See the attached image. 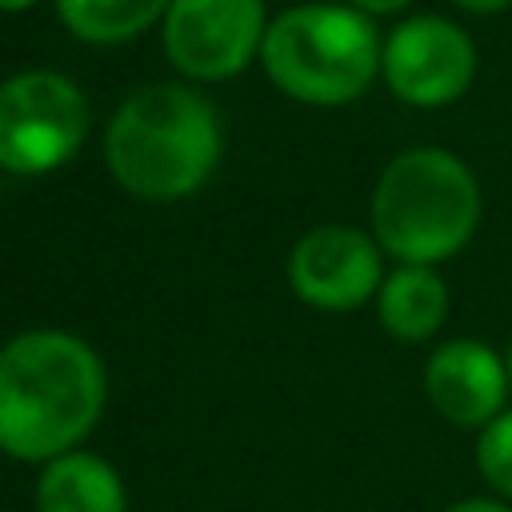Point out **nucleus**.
Returning <instances> with one entry per match:
<instances>
[{
    "label": "nucleus",
    "mask_w": 512,
    "mask_h": 512,
    "mask_svg": "<svg viewBox=\"0 0 512 512\" xmlns=\"http://www.w3.org/2000/svg\"><path fill=\"white\" fill-rule=\"evenodd\" d=\"M108 396L100 352L60 328H32L0 348V452L48 464L84 444Z\"/></svg>",
    "instance_id": "f257e3e1"
},
{
    "label": "nucleus",
    "mask_w": 512,
    "mask_h": 512,
    "mask_svg": "<svg viewBox=\"0 0 512 512\" xmlns=\"http://www.w3.org/2000/svg\"><path fill=\"white\" fill-rule=\"evenodd\" d=\"M220 152L224 132L212 100L176 80L136 88L104 128V164L140 200L168 204L200 192Z\"/></svg>",
    "instance_id": "f03ea898"
},
{
    "label": "nucleus",
    "mask_w": 512,
    "mask_h": 512,
    "mask_svg": "<svg viewBox=\"0 0 512 512\" xmlns=\"http://www.w3.org/2000/svg\"><path fill=\"white\" fill-rule=\"evenodd\" d=\"M372 236L396 264H444L480 228L484 196L464 156L440 144L396 152L372 188Z\"/></svg>",
    "instance_id": "7ed1b4c3"
},
{
    "label": "nucleus",
    "mask_w": 512,
    "mask_h": 512,
    "mask_svg": "<svg viewBox=\"0 0 512 512\" xmlns=\"http://www.w3.org/2000/svg\"><path fill=\"white\" fill-rule=\"evenodd\" d=\"M384 36L348 0H304L268 20L260 68L288 100L340 108L380 80Z\"/></svg>",
    "instance_id": "20e7f679"
},
{
    "label": "nucleus",
    "mask_w": 512,
    "mask_h": 512,
    "mask_svg": "<svg viewBox=\"0 0 512 512\" xmlns=\"http://www.w3.org/2000/svg\"><path fill=\"white\" fill-rule=\"evenodd\" d=\"M88 140V100L56 68H24L0 80V172L48 176Z\"/></svg>",
    "instance_id": "39448f33"
},
{
    "label": "nucleus",
    "mask_w": 512,
    "mask_h": 512,
    "mask_svg": "<svg viewBox=\"0 0 512 512\" xmlns=\"http://www.w3.org/2000/svg\"><path fill=\"white\" fill-rule=\"evenodd\" d=\"M480 56L472 32L440 12H416L388 28L380 52L384 88L408 108H448L476 80Z\"/></svg>",
    "instance_id": "423d86ee"
},
{
    "label": "nucleus",
    "mask_w": 512,
    "mask_h": 512,
    "mask_svg": "<svg viewBox=\"0 0 512 512\" xmlns=\"http://www.w3.org/2000/svg\"><path fill=\"white\" fill-rule=\"evenodd\" d=\"M268 20L264 0H172L160 20V44L184 80L220 84L260 60Z\"/></svg>",
    "instance_id": "0eeeda50"
},
{
    "label": "nucleus",
    "mask_w": 512,
    "mask_h": 512,
    "mask_svg": "<svg viewBox=\"0 0 512 512\" xmlns=\"http://www.w3.org/2000/svg\"><path fill=\"white\" fill-rule=\"evenodd\" d=\"M292 292L320 312H352L376 300L384 284V248L352 224H320L304 232L288 256Z\"/></svg>",
    "instance_id": "6e6552de"
},
{
    "label": "nucleus",
    "mask_w": 512,
    "mask_h": 512,
    "mask_svg": "<svg viewBox=\"0 0 512 512\" xmlns=\"http://www.w3.org/2000/svg\"><path fill=\"white\" fill-rule=\"evenodd\" d=\"M424 396L452 428L480 432L504 412L512 396L504 352L472 336L444 340L424 360Z\"/></svg>",
    "instance_id": "1a4fd4ad"
},
{
    "label": "nucleus",
    "mask_w": 512,
    "mask_h": 512,
    "mask_svg": "<svg viewBox=\"0 0 512 512\" xmlns=\"http://www.w3.org/2000/svg\"><path fill=\"white\" fill-rule=\"evenodd\" d=\"M380 328L392 340H432L448 320V284L432 264H396L376 292Z\"/></svg>",
    "instance_id": "9d476101"
},
{
    "label": "nucleus",
    "mask_w": 512,
    "mask_h": 512,
    "mask_svg": "<svg viewBox=\"0 0 512 512\" xmlns=\"http://www.w3.org/2000/svg\"><path fill=\"white\" fill-rule=\"evenodd\" d=\"M36 512H128L120 472L96 452H64L36 480Z\"/></svg>",
    "instance_id": "9b49d317"
},
{
    "label": "nucleus",
    "mask_w": 512,
    "mask_h": 512,
    "mask_svg": "<svg viewBox=\"0 0 512 512\" xmlns=\"http://www.w3.org/2000/svg\"><path fill=\"white\" fill-rule=\"evenodd\" d=\"M172 0H52L56 20L84 44L116 48L164 20Z\"/></svg>",
    "instance_id": "f8f14e48"
},
{
    "label": "nucleus",
    "mask_w": 512,
    "mask_h": 512,
    "mask_svg": "<svg viewBox=\"0 0 512 512\" xmlns=\"http://www.w3.org/2000/svg\"><path fill=\"white\" fill-rule=\"evenodd\" d=\"M476 472L500 500L512 504V408L476 432Z\"/></svg>",
    "instance_id": "ddd939ff"
},
{
    "label": "nucleus",
    "mask_w": 512,
    "mask_h": 512,
    "mask_svg": "<svg viewBox=\"0 0 512 512\" xmlns=\"http://www.w3.org/2000/svg\"><path fill=\"white\" fill-rule=\"evenodd\" d=\"M440 512H512V504L500 500V496H464V500H452Z\"/></svg>",
    "instance_id": "4468645a"
},
{
    "label": "nucleus",
    "mask_w": 512,
    "mask_h": 512,
    "mask_svg": "<svg viewBox=\"0 0 512 512\" xmlns=\"http://www.w3.org/2000/svg\"><path fill=\"white\" fill-rule=\"evenodd\" d=\"M452 8H460L464 16H500L512 8V0H448Z\"/></svg>",
    "instance_id": "2eb2a0df"
},
{
    "label": "nucleus",
    "mask_w": 512,
    "mask_h": 512,
    "mask_svg": "<svg viewBox=\"0 0 512 512\" xmlns=\"http://www.w3.org/2000/svg\"><path fill=\"white\" fill-rule=\"evenodd\" d=\"M348 4L376 20V16H396V12H404L412 0H348Z\"/></svg>",
    "instance_id": "dca6fc26"
},
{
    "label": "nucleus",
    "mask_w": 512,
    "mask_h": 512,
    "mask_svg": "<svg viewBox=\"0 0 512 512\" xmlns=\"http://www.w3.org/2000/svg\"><path fill=\"white\" fill-rule=\"evenodd\" d=\"M40 0H0V12L4 16H20V12H28V8H36Z\"/></svg>",
    "instance_id": "f3484780"
},
{
    "label": "nucleus",
    "mask_w": 512,
    "mask_h": 512,
    "mask_svg": "<svg viewBox=\"0 0 512 512\" xmlns=\"http://www.w3.org/2000/svg\"><path fill=\"white\" fill-rule=\"evenodd\" d=\"M504 368H508V388H512V340H508V348H504Z\"/></svg>",
    "instance_id": "a211bd4d"
},
{
    "label": "nucleus",
    "mask_w": 512,
    "mask_h": 512,
    "mask_svg": "<svg viewBox=\"0 0 512 512\" xmlns=\"http://www.w3.org/2000/svg\"><path fill=\"white\" fill-rule=\"evenodd\" d=\"M0 196H4V172H0Z\"/></svg>",
    "instance_id": "6ab92c4d"
}]
</instances>
